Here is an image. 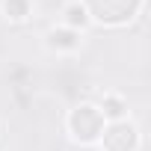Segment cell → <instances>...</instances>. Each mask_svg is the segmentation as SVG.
<instances>
[{"mask_svg":"<svg viewBox=\"0 0 151 151\" xmlns=\"http://www.w3.org/2000/svg\"><path fill=\"white\" fill-rule=\"evenodd\" d=\"M107 122L98 110L95 101H80V104H74L65 116V133L71 142H77V145H98L101 133H104Z\"/></svg>","mask_w":151,"mask_h":151,"instance_id":"obj_1","label":"cell"},{"mask_svg":"<svg viewBox=\"0 0 151 151\" xmlns=\"http://www.w3.org/2000/svg\"><path fill=\"white\" fill-rule=\"evenodd\" d=\"M77 3L89 15V24H98V27H124V24L136 21V15L145 6V0H77Z\"/></svg>","mask_w":151,"mask_h":151,"instance_id":"obj_2","label":"cell"},{"mask_svg":"<svg viewBox=\"0 0 151 151\" xmlns=\"http://www.w3.org/2000/svg\"><path fill=\"white\" fill-rule=\"evenodd\" d=\"M98 148L101 151H139L142 148V130L130 119L107 122V127L98 139Z\"/></svg>","mask_w":151,"mask_h":151,"instance_id":"obj_3","label":"cell"},{"mask_svg":"<svg viewBox=\"0 0 151 151\" xmlns=\"http://www.w3.org/2000/svg\"><path fill=\"white\" fill-rule=\"evenodd\" d=\"M80 42H83V33L68 30L62 24H56V27H50L45 33V47L50 53H74V50L80 47Z\"/></svg>","mask_w":151,"mask_h":151,"instance_id":"obj_4","label":"cell"},{"mask_svg":"<svg viewBox=\"0 0 151 151\" xmlns=\"http://www.w3.org/2000/svg\"><path fill=\"white\" fill-rule=\"evenodd\" d=\"M95 104H98L104 122H122V119H127V98L119 95V92H104Z\"/></svg>","mask_w":151,"mask_h":151,"instance_id":"obj_5","label":"cell"},{"mask_svg":"<svg viewBox=\"0 0 151 151\" xmlns=\"http://www.w3.org/2000/svg\"><path fill=\"white\" fill-rule=\"evenodd\" d=\"M59 24L68 27V30L86 33V27H89V15L83 12V6L77 3V0H71V3H65V9H62V21H59Z\"/></svg>","mask_w":151,"mask_h":151,"instance_id":"obj_6","label":"cell"},{"mask_svg":"<svg viewBox=\"0 0 151 151\" xmlns=\"http://www.w3.org/2000/svg\"><path fill=\"white\" fill-rule=\"evenodd\" d=\"M0 9H3V18L9 24H24L33 15V0H3Z\"/></svg>","mask_w":151,"mask_h":151,"instance_id":"obj_7","label":"cell"}]
</instances>
